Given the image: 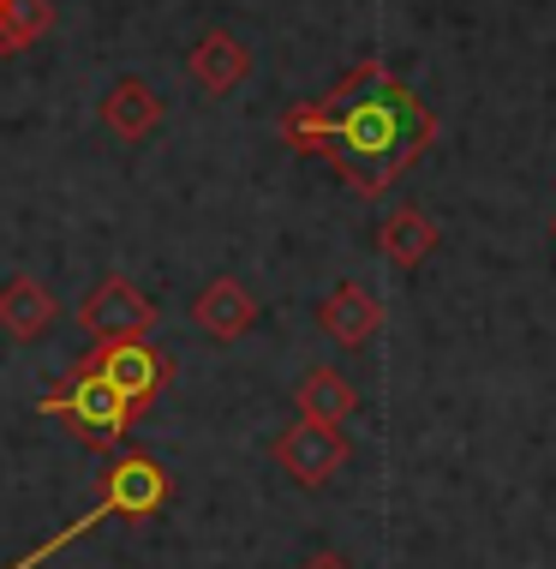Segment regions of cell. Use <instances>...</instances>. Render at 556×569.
<instances>
[{"label": "cell", "instance_id": "obj_1", "mask_svg": "<svg viewBox=\"0 0 556 569\" xmlns=\"http://www.w3.org/2000/svg\"><path fill=\"white\" fill-rule=\"evenodd\" d=\"M282 138L300 157H323L360 198H383L437 138V114L383 60H360L323 102L282 114Z\"/></svg>", "mask_w": 556, "mask_h": 569}, {"label": "cell", "instance_id": "obj_2", "mask_svg": "<svg viewBox=\"0 0 556 569\" xmlns=\"http://www.w3.org/2000/svg\"><path fill=\"white\" fill-rule=\"evenodd\" d=\"M168 498H174V480H168V468L156 456H144V450H127V456H114L102 468V498H97V510H84L72 528H60L49 533L42 546H30L24 558H12L7 569H37V563H49L54 551H67V546H79L97 521L108 516H127V521H150L156 510H168Z\"/></svg>", "mask_w": 556, "mask_h": 569}, {"label": "cell", "instance_id": "obj_3", "mask_svg": "<svg viewBox=\"0 0 556 569\" xmlns=\"http://www.w3.org/2000/svg\"><path fill=\"white\" fill-rule=\"evenodd\" d=\"M37 413L60 420L72 438L90 443V450H102V456H108V450H120V443H127V432H132V420H138V408H132L127 396H120L102 372H90L84 360L67 372V383H60V390L42 396Z\"/></svg>", "mask_w": 556, "mask_h": 569}, {"label": "cell", "instance_id": "obj_4", "mask_svg": "<svg viewBox=\"0 0 556 569\" xmlns=\"http://www.w3.org/2000/svg\"><path fill=\"white\" fill-rule=\"evenodd\" d=\"M84 366H90V372H102L138 413L156 402L168 383H174V353L156 348L150 336H114V342H90Z\"/></svg>", "mask_w": 556, "mask_h": 569}, {"label": "cell", "instance_id": "obj_5", "mask_svg": "<svg viewBox=\"0 0 556 569\" xmlns=\"http://www.w3.org/2000/svg\"><path fill=\"white\" fill-rule=\"evenodd\" d=\"M270 456H275V468H282L293 486L317 491V486H330L335 473L347 468L353 438L342 432V426H323V420H293V426H282V432H275Z\"/></svg>", "mask_w": 556, "mask_h": 569}, {"label": "cell", "instance_id": "obj_6", "mask_svg": "<svg viewBox=\"0 0 556 569\" xmlns=\"http://www.w3.org/2000/svg\"><path fill=\"white\" fill-rule=\"evenodd\" d=\"M79 325L97 336V342H114V336H150L156 330V300H150L132 276H102V282L79 300Z\"/></svg>", "mask_w": 556, "mask_h": 569}, {"label": "cell", "instance_id": "obj_7", "mask_svg": "<svg viewBox=\"0 0 556 569\" xmlns=\"http://www.w3.org/2000/svg\"><path fill=\"white\" fill-rule=\"evenodd\" d=\"M192 325L210 336V342H240L245 330L257 325V300L240 276H210L192 295Z\"/></svg>", "mask_w": 556, "mask_h": 569}, {"label": "cell", "instance_id": "obj_8", "mask_svg": "<svg viewBox=\"0 0 556 569\" xmlns=\"http://www.w3.org/2000/svg\"><path fill=\"white\" fill-rule=\"evenodd\" d=\"M185 72H192V84L204 90V97H228V90H240L252 79V49L234 37V30H204V37L192 42V54H185Z\"/></svg>", "mask_w": 556, "mask_h": 569}, {"label": "cell", "instance_id": "obj_9", "mask_svg": "<svg viewBox=\"0 0 556 569\" xmlns=\"http://www.w3.org/2000/svg\"><path fill=\"white\" fill-rule=\"evenodd\" d=\"M317 325L335 348H365L371 336L383 330V300L371 295L365 282H335L330 300L317 306Z\"/></svg>", "mask_w": 556, "mask_h": 569}, {"label": "cell", "instance_id": "obj_10", "mask_svg": "<svg viewBox=\"0 0 556 569\" xmlns=\"http://www.w3.org/2000/svg\"><path fill=\"white\" fill-rule=\"evenodd\" d=\"M54 325V295L37 276H7L0 282V336L7 342H42Z\"/></svg>", "mask_w": 556, "mask_h": 569}, {"label": "cell", "instance_id": "obj_11", "mask_svg": "<svg viewBox=\"0 0 556 569\" xmlns=\"http://www.w3.org/2000/svg\"><path fill=\"white\" fill-rule=\"evenodd\" d=\"M293 408H300V420L347 426L353 413H360V390H353L347 372H335V366H305L300 383H293Z\"/></svg>", "mask_w": 556, "mask_h": 569}, {"label": "cell", "instance_id": "obj_12", "mask_svg": "<svg viewBox=\"0 0 556 569\" xmlns=\"http://www.w3.org/2000/svg\"><path fill=\"white\" fill-rule=\"evenodd\" d=\"M162 114H168L162 97L144 79H114V84H108V97H102V127L114 138H127V144H138V138L156 132Z\"/></svg>", "mask_w": 556, "mask_h": 569}, {"label": "cell", "instance_id": "obj_13", "mask_svg": "<svg viewBox=\"0 0 556 569\" xmlns=\"http://www.w3.org/2000/svg\"><path fill=\"white\" fill-rule=\"evenodd\" d=\"M437 222L425 217V210H395V217H383V228H377V246H383V258H390L395 270H419L431 252H437Z\"/></svg>", "mask_w": 556, "mask_h": 569}, {"label": "cell", "instance_id": "obj_14", "mask_svg": "<svg viewBox=\"0 0 556 569\" xmlns=\"http://www.w3.org/2000/svg\"><path fill=\"white\" fill-rule=\"evenodd\" d=\"M54 30L49 0H0V54H24L30 42H42Z\"/></svg>", "mask_w": 556, "mask_h": 569}, {"label": "cell", "instance_id": "obj_15", "mask_svg": "<svg viewBox=\"0 0 556 569\" xmlns=\"http://www.w3.org/2000/svg\"><path fill=\"white\" fill-rule=\"evenodd\" d=\"M305 569H353V563H347V558H335V551H317V558L305 563Z\"/></svg>", "mask_w": 556, "mask_h": 569}, {"label": "cell", "instance_id": "obj_16", "mask_svg": "<svg viewBox=\"0 0 556 569\" xmlns=\"http://www.w3.org/2000/svg\"><path fill=\"white\" fill-rule=\"evenodd\" d=\"M550 234H556V217H550Z\"/></svg>", "mask_w": 556, "mask_h": 569}]
</instances>
